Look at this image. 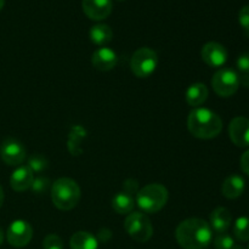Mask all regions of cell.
<instances>
[{"label": "cell", "mask_w": 249, "mask_h": 249, "mask_svg": "<svg viewBox=\"0 0 249 249\" xmlns=\"http://www.w3.org/2000/svg\"><path fill=\"white\" fill-rule=\"evenodd\" d=\"M175 237L180 247L184 249H204L211 245L213 232L206 220L190 218L179 224Z\"/></svg>", "instance_id": "cell-1"}, {"label": "cell", "mask_w": 249, "mask_h": 249, "mask_svg": "<svg viewBox=\"0 0 249 249\" xmlns=\"http://www.w3.org/2000/svg\"><path fill=\"white\" fill-rule=\"evenodd\" d=\"M187 128L195 138L209 140L216 138L220 134L223 129V121L215 112L198 107L190 112Z\"/></svg>", "instance_id": "cell-2"}, {"label": "cell", "mask_w": 249, "mask_h": 249, "mask_svg": "<svg viewBox=\"0 0 249 249\" xmlns=\"http://www.w3.org/2000/svg\"><path fill=\"white\" fill-rule=\"evenodd\" d=\"M51 199L56 208L61 211H71L79 203V186L70 178H61L51 186Z\"/></svg>", "instance_id": "cell-3"}, {"label": "cell", "mask_w": 249, "mask_h": 249, "mask_svg": "<svg viewBox=\"0 0 249 249\" xmlns=\"http://www.w3.org/2000/svg\"><path fill=\"white\" fill-rule=\"evenodd\" d=\"M168 190L160 184L146 185L136 194V203L139 208L147 214L160 212L168 202Z\"/></svg>", "instance_id": "cell-4"}, {"label": "cell", "mask_w": 249, "mask_h": 249, "mask_svg": "<svg viewBox=\"0 0 249 249\" xmlns=\"http://www.w3.org/2000/svg\"><path fill=\"white\" fill-rule=\"evenodd\" d=\"M124 229L134 241L140 243L147 242L153 235V226L150 219L139 212H134L126 216Z\"/></svg>", "instance_id": "cell-5"}, {"label": "cell", "mask_w": 249, "mask_h": 249, "mask_svg": "<svg viewBox=\"0 0 249 249\" xmlns=\"http://www.w3.org/2000/svg\"><path fill=\"white\" fill-rule=\"evenodd\" d=\"M158 66V56L156 51L148 48H141L134 53L130 60L131 72L138 78H147L153 74Z\"/></svg>", "instance_id": "cell-6"}, {"label": "cell", "mask_w": 249, "mask_h": 249, "mask_svg": "<svg viewBox=\"0 0 249 249\" xmlns=\"http://www.w3.org/2000/svg\"><path fill=\"white\" fill-rule=\"evenodd\" d=\"M214 91L221 97H230L240 88V77L231 68H221L212 78Z\"/></svg>", "instance_id": "cell-7"}, {"label": "cell", "mask_w": 249, "mask_h": 249, "mask_svg": "<svg viewBox=\"0 0 249 249\" xmlns=\"http://www.w3.org/2000/svg\"><path fill=\"white\" fill-rule=\"evenodd\" d=\"M0 157L7 165L16 167V165L22 164L26 160V148L18 140L9 138L2 141L0 146Z\"/></svg>", "instance_id": "cell-8"}, {"label": "cell", "mask_w": 249, "mask_h": 249, "mask_svg": "<svg viewBox=\"0 0 249 249\" xmlns=\"http://www.w3.org/2000/svg\"><path fill=\"white\" fill-rule=\"evenodd\" d=\"M7 242L15 248L26 247L33 237V229L27 221L15 220L7 229Z\"/></svg>", "instance_id": "cell-9"}, {"label": "cell", "mask_w": 249, "mask_h": 249, "mask_svg": "<svg viewBox=\"0 0 249 249\" xmlns=\"http://www.w3.org/2000/svg\"><path fill=\"white\" fill-rule=\"evenodd\" d=\"M201 57L209 67L218 68L225 65L228 61V50L216 41H209L202 48Z\"/></svg>", "instance_id": "cell-10"}, {"label": "cell", "mask_w": 249, "mask_h": 249, "mask_svg": "<svg viewBox=\"0 0 249 249\" xmlns=\"http://www.w3.org/2000/svg\"><path fill=\"white\" fill-rule=\"evenodd\" d=\"M229 135L238 147H249V119L246 117L233 118L229 125Z\"/></svg>", "instance_id": "cell-11"}, {"label": "cell", "mask_w": 249, "mask_h": 249, "mask_svg": "<svg viewBox=\"0 0 249 249\" xmlns=\"http://www.w3.org/2000/svg\"><path fill=\"white\" fill-rule=\"evenodd\" d=\"M82 7L84 14L94 21L107 18L112 12V0H83Z\"/></svg>", "instance_id": "cell-12"}, {"label": "cell", "mask_w": 249, "mask_h": 249, "mask_svg": "<svg viewBox=\"0 0 249 249\" xmlns=\"http://www.w3.org/2000/svg\"><path fill=\"white\" fill-rule=\"evenodd\" d=\"M117 53H114L112 49L102 46V48L97 49L91 57V63L96 70L106 72V71H111L117 65Z\"/></svg>", "instance_id": "cell-13"}, {"label": "cell", "mask_w": 249, "mask_h": 249, "mask_svg": "<svg viewBox=\"0 0 249 249\" xmlns=\"http://www.w3.org/2000/svg\"><path fill=\"white\" fill-rule=\"evenodd\" d=\"M34 180V173L32 172L28 165L18 167L10 178V186L17 192H22L28 190L32 186Z\"/></svg>", "instance_id": "cell-14"}, {"label": "cell", "mask_w": 249, "mask_h": 249, "mask_svg": "<svg viewBox=\"0 0 249 249\" xmlns=\"http://www.w3.org/2000/svg\"><path fill=\"white\" fill-rule=\"evenodd\" d=\"M231 221H232V215H231L230 211L224 207L214 209L213 213L211 214V228L218 235L225 233L229 230Z\"/></svg>", "instance_id": "cell-15"}, {"label": "cell", "mask_w": 249, "mask_h": 249, "mask_svg": "<svg viewBox=\"0 0 249 249\" xmlns=\"http://www.w3.org/2000/svg\"><path fill=\"white\" fill-rule=\"evenodd\" d=\"M245 180L240 175L232 174L225 179L221 186V194L229 199L238 198L245 191Z\"/></svg>", "instance_id": "cell-16"}, {"label": "cell", "mask_w": 249, "mask_h": 249, "mask_svg": "<svg viewBox=\"0 0 249 249\" xmlns=\"http://www.w3.org/2000/svg\"><path fill=\"white\" fill-rule=\"evenodd\" d=\"M208 88L203 83H195L190 85L186 91V102L192 107H198L208 99Z\"/></svg>", "instance_id": "cell-17"}, {"label": "cell", "mask_w": 249, "mask_h": 249, "mask_svg": "<svg viewBox=\"0 0 249 249\" xmlns=\"http://www.w3.org/2000/svg\"><path fill=\"white\" fill-rule=\"evenodd\" d=\"M71 249H97L99 242L94 235L87 231H78L71 237Z\"/></svg>", "instance_id": "cell-18"}, {"label": "cell", "mask_w": 249, "mask_h": 249, "mask_svg": "<svg viewBox=\"0 0 249 249\" xmlns=\"http://www.w3.org/2000/svg\"><path fill=\"white\" fill-rule=\"evenodd\" d=\"M135 206V199L133 195L125 191L118 192L112 199V207L118 214H129L133 212Z\"/></svg>", "instance_id": "cell-19"}, {"label": "cell", "mask_w": 249, "mask_h": 249, "mask_svg": "<svg viewBox=\"0 0 249 249\" xmlns=\"http://www.w3.org/2000/svg\"><path fill=\"white\" fill-rule=\"evenodd\" d=\"M112 38H113V32H112L111 27L107 24H95L90 29V39L92 43L99 46H105L106 44H108Z\"/></svg>", "instance_id": "cell-20"}, {"label": "cell", "mask_w": 249, "mask_h": 249, "mask_svg": "<svg viewBox=\"0 0 249 249\" xmlns=\"http://www.w3.org/2000/svg\"><path fill=\"white\" fill-rule=\"evenodd\" d=\"M233 235L241 242L249 241V219L247 216H241L235 221L233 225Z\"/></svg>", "instance_id": "cell-21"}, {"label": "cell", "mask_w": 249, "mask_h": 249, "mask_svg": "<svg viewBox=\"0 0 249 249\" xmlns=\"http://www.w3.org/2000/svg\"><path fill=\"white\" fill-rule=\"evenodd\" d=\"M237 68L240 71V84H243L245 87L249 88V53H242L237 58Z\"/></svg>", "instance_id": "cell-22"}, {"label": "cell", "mask_w": 249, "mask_h": 249, "mask_svg": "<svg viewBox=\"0 0 249 249\" xmlns=\"http://www.w3.org/2000/svg\"><path fill=\"white\" fill-rule=\"evenodd\" d=\"M28 167L33 173H40L48 168V160L41 155H33L29 157Z\"/></svg>", "instance_id": "cell-23"}, {"label": "cell", "mask_w": 249, "mask_h": 249, "mask_svg": "<svg viewBox=\"0 0 249 249\" xmlns=\"http://www.w3.org/2000/svg\"><path fill=\"white\" fill-rule=\"evenodd\" d=\"M214 246L216 249H233L235 247V241L228 233H219L218 237L214 241Z\"/></svg>", "instance_id": "cell-24"}, {"label": "cell", "mask_w": 249, "mask_h": 249, "mask_svg": "<svg viewBox=\"0 0 249 249\" xmlns=\"http://www.w3.org/2000/svg\"><path fill=\"white\" fill-rule=\"evenodd\" d=\"M49 187H50V180L48 178L39 177L33 180V184H32L31 189L36 195H43L44 192L48 191Z\"/></svg>", "instance_id": "cell-25"}, {"label": "cell", "mask_w": 249, "mask_h": 249, "mask_svg": "<svg viewBox=\"0 0 249 249\" xmlns=\"http://www.w3.org/2000/svg\"><path fill=\"white\" fill-rule=\"evenodd\" d=\"M43 249H63V242L57 235H48L43 241Z\"/></svg>", "instance_id": "cell-26"}, {"label": "cell", "mask_w": 249, "mask_h": 249, "mask_svg": "<svg viewBox=\"0 0 249 249\" xmlns=\"http://www.w3.org/2000/svg\"><path fill=\"white\" fill-rule=\"evenodd\" d=\"M238 22H240L246 36H249V5H246L240 10V12H238Z\"/></svg>", "instance_id": "cell-27"}, {"label": "cell", "mask_w": 249, "mask_h": 249, "mask_svg": "<svg viewBox=\"0 0 249 249\" xmlns=\"http://www.w3.org/2000/svg\"><path fill=\"white\" fill-rule=\"evenodd\" d=\"M124 187H125V192H128V194H138V182H136V180H126L125 184H124Z\"/></svg>", "instance_id": "cell-28"}, {"label": "cell", "mask_w": 249, "mask_h": 249, "mask_svg": "<svg viewBox=\"0 0 249 249\" xmlns=\"http://www.w3.org/2000/svg\"><path fill=\"white\" fill-rule=\"evenodd\" d=\"M241 169L249 177V150L246 151L241 157Z\"/></svg>", "instance_id": "cell-29"}, {"label": "cell", "mask_w": 249, "mask_h": 249, "mask_svg": "<svg viewBox=\"0 0 249 249\" xmlns=\"http://www.w3.org/2000/svg\"><path fill=\"white\" fill-rule=\"evenodd\" d=\"M4 203V191H2V187L0 186V207Z\"/></svg>", "instance_id": "cell-30"}, {"label": "cell", "mask_w": 249, "mask_h": 249, "mask_svg": "<svg viewBox=\"0 0 249 249\" xmlns=\"http://www.w3.org/2000/svg\"><path fill=\"white\" fill-rule=\"evenodd\" d=\"M2 242H4V231L0 228V245H2Z\"/></svg>", "instance_id": "cell-31"}, {"label": "cell", "mask_w": 249, "mask_h": 249, "mask_svg": "<svg viewBox=\"0 0 249 249\" xmlns=\"http://www.w3.org/2000/svg\"><path fill=\"white\" fill-rule=\"evenodd\" d=\"M4 7V0H0V10Z\"/></svg>", "instance_id": "cell-32"}, {"label": "cell", "mask_w": 249, "mask_h": 249, "mask_svg": "<svg viewBox=\"0 0 249 249\" xmlns=\"http://www.w3.org/2000/svg\"><path fill=\"white\" fill-rule=\"evenodd\" d=\"M233 249H243V248L241 247V246H235V247H233Z\"/></svg>", "instance_id": "cell-33"}, {"label": "cell", "mask_w": 249, "mask_h": 249, "mask_svg": "<svg viewBox=\"0 0 249 249\" xmlns=\"http://www.w3.org/2000/svg\"><path fill=\"white\" fill-rule=\"evenodd\" d=\"M118 1H124V0H118Z\"/></svg>", "instance_id": "cell-34"}]
</instances>
